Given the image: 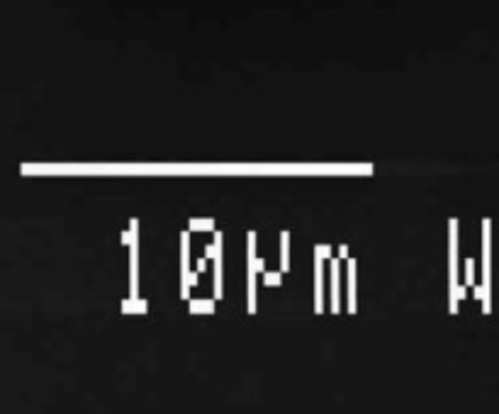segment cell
<instances>
[{
	"label": "cell",
	"mask_w": 499,
	"mask_h": 414,
	"mask_svg": "<svg viewBox=\"0 0 499 414\" xmlns=\"http://www.w3.org/2000/svg\"><path fill=\"white\" fill-rule=\"evenodd\" d=\"M458 219H448V312L458 315Z\"/></svg>",
	"instance_id": "cell-1"
},
{
	"label": "cell",
	"mask_w": 499,
	"mask_h": 414,
	"mask_svg": "<svg viewBox=\"0 0 499 414\" xmlns=\"http://www.w3.org/2000/svg\"><path fill=\"white\" fill-rule=\"evenodd\" d=\"M492 222L482 219V288H485V300H482V312L489 315L492 312Z\"/></svg>",
	"instance_id": "cell-2"
},
{
	"label": "cell",
	"mask_w": 499,
	"mask_h": 414,
	"mask_svg": "<svg viewBox=\"0 0 499 414\" xmlns=\"http://www.w3.org/2000/svg\"><path fill=\"white\" fill-rule=\"evenodd\" d=\"M129 297H139V219H129Z\"/></svg>",
	"instance_id": "cell-3"
},
{
	"label": "cell",
	"mask_w": 499,
	"mask_h": 414,
	"mask_svg": "<svg viewBox=\"0 0 499 414\" xmlns=\"http://www.w3.org/2000/svg\"><path fill=\"white\" fill-rule=\"evenodd\" d=\"M190 231H183L181 234V297L188 302L190 300V288H188V273H190V242H188Z\"/></svg>",
	"instance_id": "cell-4"
},
{
	"label": "cell",
	"mask_w": 499,
	"mask_h": 414,
	"mask_svg": "<svg viewBox=\"0 0 499 414\" xmlns=\"http://www.w3.org/2000/svg\"><path fill=\"white\" fill-rule=\"evenodd\" d=\"M314 312H324V258L314 256Z\"/></svg>",
	"instance_id": "cell-5"
},
{
	"label": "cell",
	"mask_w": 499,
	"mask_h": 414,
	"mask_svg": "<svg viewBox=\"0 0 499 414\" xmlns=\"http://www.w3.org/2000/svg\"><path fill=\"white\" fill-rule=\"evenodd\" d=\"M329 266H331V312L339 315L341 312V285H339L341 263H339V258H329Z\"/></svg>",
	"instance_id": "cell-6"
},
{
	"label": "cell",
	"mask_w": 499,
	"mask_h": 414,
	"mask_svg": "<svg viewBox=\"0 0 499 414\" xmlns=\"http://www.w3.org/2000/svg\"><path fill=\"white\" fill-rule=\"evenodd\" d=\"M215 239H217V249L212 256V261H215V297L219 300L224 295V290H222V242H224L222 231H215Z\"/></svg>",
	"instance_id": "cell-7"
},
{
	"label": "cell",
	"mask_w": 499,
	"mask_h": 414,
	"mask_svg": "<svg viewBox=\"0 0 499 414\" xmlns=\"http://www.w3.org/2000/svg\"><path fill=\"white\" fill-rule=\"evenodd\" d=\"M348 285H346V312L348 315H355V261L348 258Z\"/></svg>",
	"instance_id": "cell-8"
},
{
	"label": "cell",
	"mask_w": 499,
	"mask_h": 414,
	"mask_svg": "<svg viewBox=\"0 0 499 414\" xmlns=\"http://www.w3.org/2000/svg\"><path fill=\"white\" fill-rule=\"evenodd\" d=\"M290 270V231H280V273Z\"/></svg>",
	"instance_id": "cell-9"
},
{
	"label": "cell",
	"mask_w": 499,
	"mask_h": 414,
	"mask_svg": "<svg viewBox=\"0 0 499 414\" xmlns=\"http://www.w3.org/2000/svg\"><path fill=\"white\" fill-rule=\"evenodd\" d=\"M188 312L190 315H212L215 300H188Z\"/></svg>",
	"instance_id": "cell-10"
},
{
	"label": "cell",
	"mask_w": 499,
	"mask_h": 414,
	"mask_svg": "<svg viewBox=\"0 0 499 414\" xmlns=\"http://www.w3.org/2000/svg\"><path fill=\"white\" fill-rule=\"evenodd\" d=\"M122 312L124 315H129V312H136V315H146V300L141 297H127L124 302H122Z\"/></svg>",
	"instance_id": "cell-11"
},
{
	"label": "cell",
	"mask_w": 499,
	"mask_h": 414,
	"mask_svg": "<svg viewBox=\"0 0 499 414\" xmlns=\"http://www.w3.org/2000/svg\"><path fill=\"white\" fill-rule=\"evenodd\" d=\"M188 231H215V219H190Z\"/></svg>",
	"instance_id": "cell-12"
},
{
	"label": "cell",
	"mask_w": 499,
	"mask_h": 414,
	"mask_svg": "<svg viewBox=\"0 0 499 414\" xmlns=\"http://www.w3.org/2000/svg\"><path fill=\"white\" fill-rule=\"evenodd\" d=\"M263 285L266 288H280L282 285V273L280 270H266L263 273Z\"/></svg>",
	"instance_id": "cell-13"
},
{
	"label": "cell",
	"mask_w": 499,
	"mask_h": 414,
	"mask_svg": "<svg viewBox=\"0 0 499 414\" xmlns=\"http://www.w3.org/2000/svg\"><path fill=\"white\" fill-rule=\"evenodd\" d=\"M465 285H475V261L465 258Z\"/></svg>",
	"instance_id": "cell-14"
},
{
	"label": "cell",
	"mask_w": 499,
	"mask_h": 414,
	"mask_svg": "<svg viewBox=\"0 0 499 414\" xmlns=\"http://www.w3.org/2000/svg\"><path fill=\"white\" fill-rule=\"evenodd\" d=\"M314 256H316V258H327V261H329V258H331V246H329V244H316V246H314Z\"/></svg>",
	"instance_id": "cell-15"
},
{
	"label": "cell",
	"mask_w": 499,
	"mask_h": 414,
	"mask_svg": "<svg viewBox=\"0 0 499 414\" xmlns=\"http://www.w3.org/2000/svg\"><path fill=\"white\" fill-rule=\"evenodd\" d=\"M246 268H254L256 273H258V270H266V261H263V258H258V256H256V258H254V266H246Z\"/></svg>",
	"instance_id": "cell-16"
},
{
	"label": "cell",
	"mask_w": 499,
	"mask_h": 414,
	"mask_svg": "<svg viewBox=\"0 0 499 414\" xmlns=\"http://www.w3.org/2000/svg\"><path fill=\"white\" fill-rule=\"evenodd\" d=\"M215 249H217V239L205 246V258H212V256H215Z\"/></svg>",
	"instance_id": "cell-17"
},
{
	"label": "cell",
	"mask_w": 499,
	"mask_h": 414,
	"mask_svg": "<svg viewBox=\"0 0 499 414\" xmlns=\"http://www.w3.org/2000/svg\"><path fill=\"white\" fill-rule=\"evenodd\" d=\"M195 266H197V273H205V270H207V258H205V256H202V258H197V263H195Z\"/></svg>",
	"instance_id": "cell-18"
},
{
	"label": "cell",
	"mask_w": 499,
	"mask_h": 414,
	"mask_svg": "<svg viewBox=\"0 0 499 414\" xmlns=\"http://www.w3.org/2000/svg\"><path fill=\"white\" fill-rule=\"evenodd\" d=\"M195 285H197V270H195V273L190 270V273H188V288H195Z\"/></svg>",
	"instance_id": "cell-19"
},
{
	"label": "cell",
	"mask_w": 499,
	"mask_h": 414,
	"mask_svg": "<svg viewBox=\"0 0 499 414\" xmlns=\"http://www.w3.org/2000/svg\"><path fill=\"white\" fill-rule=\"evenodd\" d=\"M339 258H348V246H346V244L339 246Z\"/></svg>",
	"instance_id": "cell-20"
}]
</instances>
